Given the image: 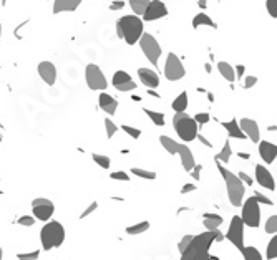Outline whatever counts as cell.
Returning a JSON list of instances; mask_svg holds the SVG:
<instances>
[{
  "label": "cell",
  "mask_w": 277,
  "mask_h": 260,
  "mask_svg": "<svg viewBox=\"0 0 277 260\" xmlns=\"http://www.w3.org/2000/svg\"><path fill=\"white\" fill-rule=\"evenodd\" d=\"M143 20L138 15H123L116 20V35L123 39L128 45H135L140 42L143 31Z\"/></svg>",
  "instance_id": "1"
},
{
  "label": "cell",
  "mask_w": 277,
  "mask_h": 260,
  "mask_svg": "<svg viewBox=\"0 0 277 260\" xmlns=\"http://www.w3.org/2000/svg\"><path fill=\"white\" fill-rule=\"evenodd\" d=\"M218 169L221 173L224 184H226V191H228V198L231 206L234 207H241L244 202V194H245V184L239 179V176L231 173V171L224 166V164L218 162Z\"/></svg>",
  "instance_id": "2"
},
{
  "label": "cell",
  "mask_w": 277,
  "mask_h": 260,
  "mask_svg": "<svg viewBox=\"0 0 277 260\" xmlns=\"http://www.w3.org/2000/svg\"><path fill=\"white\" fill-rule=\"evenodd\" d=\"M212 242H214V232L211 231L193 236L190 245L181 253V260H203L206 255H209V249Z\"/></svg>",
  "instance_id": "3"
},
{
  "label": "cell",
  "mask_w": 277,
  "mask_h": 260,
  "mask_svg": "<svg viewBox=\"0 0 277 260\" xmlns=\"http://www.w3.org/2000/svg\"><path fill=\"white\" fill-rule=\"evenodd\" d=\"M173 126L178 138L182 143H191L198 138L199 135V126L194 121V118H191L188 113H174L173 116Z\"/></svg>",
  "instance_id": "4"
},
{
  "label": "cell",
  "mask_w": 277,
  "mask_h": 260,
  "mask_svg": "<svg viewBox=\"0 0 277 260\" xmlns=\"http://www.w3.org/2000/svg\"><path fill=\"white\" fill-rule=\"evenodd\" d=\"M40 240L43 250H52L64 244L65 240V229L58 220H50L40 231Z\"/></svg>",
  "instance_id": "5"
},
{
  "label": "cell",
  "mask_w": 277,
  "mask_h": 260,
  "mask_svg": "<svg viewBox=\"0 0 277 260\" xmlns=\"http://www.w3.org/2000/svg\"><path fill=\"white\" fill-rule=\"evenodd\" d=\"M242 211H241V219L244 225L251 227V229H257L261 225V206L256 201L254 196H251L242 202Z\"/></svg>",
  "instance_id": "6"
},
{
  "label": "cell",
  "mask_w": 277,
  "mask_h": 260,
  "mask_svg": "<svg viewBox=\"0 0 277 260\" xmlns=\"http://www.w3.org/2000/svg\"><path fill=\"white\" fill-rule=\"evenodd\" d=\"M85 80H86V86L93 91H103L108 88V81H106L102 68L95 65V63H88L86 65Z\"/></svg>",
  "instance_id": "7"
},
{
  "label": "cell",
  "mask_w": 277,
  "mask_h": 260,
  "mask_svg": "<svg viewBox=\"0 0 277 260\" xmlns=\"http://www.w3.org/2000/svg\"><path fill=\"white\" fill-rule=\"evenodd\" d=\"M138 43H140V48H141L143 55L146 56V58L153 63V65H156V63L160 61V56L163 53L158 40H156L151 34H143Z\"/></svg>",
  "instance_id": "8"
},
{
  "label": "cell",
  "mask_w": 277,
  "mask_h": 260,
  "mask_svg": "<svg viewBox=\"0 0 277 260\" xmlns=\"http://www.w3.org/2000/svg\"><path fill=\"white\" fill-rule=\"evenodd\" d=\"M244 222L241 219V215H234L231 219V224H229V229L226 232V239L236 247V249L241 252L244 249Z\"/></svg>",
  "instance_id": "9"
},
{
  "label": "cell",
  "mask_w": 277,
  "mask_h": 260,
  "mask_svg": "<svg viewBox=\"0 0 277 260\" xmlns=\"http://www.w3.org/2000/svg\"><path fill=\"white\" fill-rule=\"evenodd\" d=\"M186 75V70L182 61L179 60L178 55H174L173 52L168 53L166 61H165V77L169 81H178Z\"/></svg>",
  "instance_id": "10"
},
{
  "label": "cell",
  "mask_w": 277,
  "mask_h": 260,
  "mask_svg": "<svg viewBox=\"0 0 277 260\" xmlns=\"http://www.w3.org/2000/svg\"><path fill=\"white\" fill-rule=\"evenodd\" d=\"M55 212V206L53 202L47 199V198H37L32 201V214L37 220L42 222H48L52 219V215Z\"/></svg>",
  "instance_id": "11"
},
{
  "label": "cell",
  "mask_w": 277,
  "mask_h": 260,
  "mask_svg": "<svg viewBox=\"0 0 277 260\" xmlns=\"http://www.w3.org/2000/svg\"><path fill=\"white\" fill-rule=\"evenodd\" d=\"M168 15V9L165 2L161 0H151L149 5L146 7V12L143 14V22H155L160 18H165Z\"/></svg>",
  "instance_id": "12"
},
{
  "label": "cell",
  "mask_w": 277,
  "mask_h": 260,
  "mask_svg": "<svg viewBox=\"0 0 277 260\" xmlns=\"http://www.w3.org/2000/svg\"><path fill=\"white\" fill-rule=\"evenodd\" d=\"M254 174H256V182L259 184L261 187L267 189V191H275V181L272 173L264 166V164H256L254 168Z\"/></svg>",
  "instance_id": "13"
},
{
  "label": "cell",
  "mask_w": 277,
  "mask_h": 260,
  "mask_svg": "<svg viewBox=\"0 0 277 260\" xmlns=\"http://www.w3.org/2000/svg\"><path fill=\"white\" fill-rule=\"evenodd\" d=\"M239 126H241L245 138L251 139L253 143L261 141V129H259L257 121H254V119H251V118H242V119H239Z\"/></svg>",
  "instance_id": "14"
},
{
  "label": "cell",
  "mask_w": 277,
  "mask_h": 260,
  "mask_svg": "<svg viewBox=\"0 0 277 260\" xmlns=\"http://www.w3.org/2000/svg\"><path fill=\"white\" fill-rule=\"evenodd\" d=\"M37 72H39V77L45 81L48 86H53L56 83V67L52 61H40L39 67H37Z\"/></svg>",
  "instance_id": "15"
},
{
  "label": "cell",
  "mask_w": 277,
  "mask_h": 260,
  "mask_svg": "<svg viewBox=\"0 0 277 260\" xmlns=\"http://www.w3.org/2000/svg\"><path fill=\"white\" fill-rule=\"evenodd\" d=\"M259 156L261 159L266 162V164H272L277 157V144L270 143V141H259Z\"/></svg>",
  "instance_id": "16"
},
{
  "label": "cell",
  "mask_w": 277,
  "mask_h": 260,
  "mask_svg": "<svg viewBox=\"0 0 277 260\" xmlns=\"http://www.w3.org/2000/svg\"><path fill=\"white\" fill-rule=\"evenodd\" d=\"M138 77H140L141 83L146 88H149V90H155V88L160 85V75L156 73L155 70L140 68V70H138Z\"/></svg>",
  "instance_id": "17"
},
{
  "label": "cell",
  "mask_w": 277,
  "mask_h": 260,
  "mask_svg": "<svg viewBox=\"0 0 277 260\" xmlns=\"http://www.w3.org/2000/svg\"><path fill=\"white\" fill-rule=\"evenodd\" d=\"M98 105H100V110L105 111L106 115H110L113 116L116 113L118 110V101L111 96V94H108L106 91L103 93H100V96H98Z\"/></svg>",
  "instance_id": "18"
},
{
  "label": "cell",
  "mask_w": 277,
  "mask_h": 260,
  "mask_svg": "<svg viewBox=\"0 0 277 260\" xmlns=\"http://www.w3.org/2000/svg\"><path fill=\"white\" fill-rule=\"evenodd\" d=\"M178 156L181 157V166L184 168V171H191L194 166H196V162H194V154L188 144H184V143L179 144Z\"/></svg>",
  "instance_id": "19"
},
{
  "label": "cell",
  "mask_w": 277,
  "mask_h": 260,
  "mask_svg": "<svg viewBox=\"0 0 277 260\" xmlns=\"http://www.w3.org/2000/svg\"><path fill=\"white\" fill-rule=\"evenodd\" d=\"M81 0H55L53 2V14H61V12H73L80 7Z\"/></svg>",
  "instance_id": "20"
},
{
  "label": "cell",
  "mask_w": 277,
  "mask_h": 260,
  "mask_svg": "<svg viewBox=\"0 0 277 260\" xmlns=\"http://www.w3.org/2000/svg\"><path fill=\"white\" fill-rule=\"evenodd\" d=\"M223 128L228 131V136L229 138H234V139H245V135L242 133L241 126H239L237 119H231V121H224L223 123Z\"/></svg>",
  "instance_id": "21"
},
{
  "label": "cell",
  "mask_w": 277,
  "mask_h": 260,
  "mask_svg": "<svg viewBox=\"0 0 277 260\" xmlns=\"http://www.w3.org/2000/svg\"><path fill=\"white\" fill-rule=\"evenodd\" d=\"M203 224L206 227V231H218L219 227H221L223 224V217L221 215H218V214H211V212H206L204 214V217H203Z\"/></svg>",
  "instance_id": "22"
},
{
  "label": "cell",
  "mask_w": 277,
  "mask_h": 260,
  "mask_svg": "<svg viewBox=\"0 0 277 260\" xmlns=\"http://www.w3.org/2000/svg\"><path fill=\"white\" fill-rule=\"evenodd\" d=\"M199 27H212V28H218V25L214 23V20L206 15L204 12H199V14L193 18V28H199Z\"/></svg>",
  "instance_id": "23"
},
{
  "label": "cell",
  "mask_w": 277,
  "mask_h": 260,
  "mask_svg": "<svg viewBox=\"0 0 277 260\" xmlns=\"http://www.w3.org/2000/svg\"><path fill=\"white\" fill-rule=\"evenodd\" d=\"M218 70H219V73H221V77L224 80H228L229 83H232V81L236 80V72H234V68H232L228 61H219L218 63Z\"/></svg>",
  "instance_id": "24"
},
{
  "label": "cell",
  "mask_w": 277,
  "mask_h": 260,
  "mask_svg": "<svg viewBox=\"0 0 277 260\" xmlns=\"http://www.w3.org/2000/svg\"><path fill=\"white\" fill-rule=\"evenodd\" d=\"M160 143L169 154H178V149H179V144H181L179 141H176V139L169 138V136H161Z\"/></svg>",
  "instance_id": "25"
},
{
  "label": "cell",
  "mask_w": 277,
  "mask_h": 260,
  "mask_svg": "<svg viewBox=\"0 0 277 260\" xmlns=\"http://www.w3.org/2000/svg\"><path fill=\"white\" fill-rule=\"evenodd\" d=\"M188 101H190V98H188L186 91H182L178 98H174L173 103H171V108L174 110V113H184L186 108H188Z\"/></svg>",
  "instance_id": "26"
},
{
  "label": "cell",
  "mask_w": 277,
  "mask_h": 260,
  "mask_svg": "<svg viewBox=\"0 0 277 260\" xmlns=\"http://www.w3.org/2000/svg\"><path fill=\"white\" fill-rule=\"evenodd\" d=\"M231 156H232V148H231V143L229 141H226L224 146L221 148V151L216 154V162H221V164H228L229 159H231Z\"/></svg>",
  "instance_id": "27"
},
{
  "label": "cell",
  "mask_w": 277,
  "mask_h": 260,
  "mask_svg": "<svg viewBox=\"0 0 277 260\" xmlns=\"http://www.w3.org/2000/svg\"><path fill=\"white\" fill-rule=\"evenodd\" d=\"M148 229H149V222L143 220V222H138V224L128 225L127 227V234H128V236H140V234L146 232Z\"/></svg>",
  "instance_id": "28"
},
{
  "label": "cell",
  "mask_w": 277,
  "mask_h": 260,
  "mask_svg": "<svg viewBox=\"0 0 277 260\" xmlns=\"http://www.w3.org/2000/svg\"><path fill=\"white\" fill-rule=\"evenodd\" d=\"M130 2V7H131V10L135 12V15H143L144 12H146V7L149 5V2L151 0H128Z\"/></svg>",
  "instance_id": "29"
},
{
  "label": "cell",
  "mask_w": 277,
  "mask_h": 260,
  "mask_svg": "<svg viewBox=\"0 0 277 260\" xmlns=\"http://www.w3.org/2000/svg\"><path fill=\"white\" fill-rule=\"evenodd\" d=\"M143 111H144V115H146L156 126H165L166 119H165V115H163V113L153 111V110H146V108H143Z\"/></svg>",
  "instance_id": "30"
},
{
  "label": "cell",
  "mask_w": 277,
  "mask_h": 260,
  "mask_svg": "<svg viewBox=\"0 0 277 260\" xmlns=\"http://www.w3.org/2000/svg\"><path fill=\"white\" fill-rule=\"evenodd\" d=\"M241 253H242L244 260H264L262 255H261V252L257 250L256 247H253V245L244 247V249L241 250Z\"/></svg>",
  "instance_id": "31"
},
{
  "label": "cell",
  "mask_w": 277,
  "mask_h": 260,
  "mask_svg": "<svg viewBox=\"0 0 277 260\" xmlns=\"http://www.w3.org/2000/svg\"><path fill=\"white\" fill-rule=\"evenodd\" d=\"M128 81H131V77H130V73L127 72H123V70H118V72L113 75V86H119V85H125V83H128Z\"/></svg>",
  "instance_id": "32"
},
{
  "label": "cell",
  "mask_w": 277,
  "mask_h": 260,
  "mask_svg": "<svg viewBox=\"0 0 277 260\" xmlns=\"http://www.w3.org/2000/svg\"><path fill=\"white\" fill-rule=\"evenodd\" d=\"M266 258H267V260H274V258H277V234H274L272 239L269 240L267 249H266Z\"/></svg>",
  "instance_id": "33"
},
{
  "label": "cell",
  "mask_w": 277,
  "mask_h": 260,
  "mask_svg": "<svg viewBox=\"0 0 277 260\" xmlns=\"http://www.w3.org/2000/svg\"><path fill=\"white\" fill-rule=\"evenodd\" d=\"M131 173H133L135 176H138V177H141V179H148V181L156 179V173H153V171H148V169L131 168Z\"/></svg>",
  "instance_id": "34"
},
{
  "label": "cell",
  "mask_w": 277,
  "mask_h": 260,
  "mask_svg": "<svg viewBox=\"0 0 277 260\" xmlns=\"http://www.w3.org/2000/svg\"><path fill=\"white\" fill-rule=\"evenodd\" d=\"M91 157H93V161H95V162H97L98 166L102 168V169H110V166H111V161H110V157H108V156L93 153V154H91Z\"/></svg>",
  "instance_id": "35"
},
{
  "label": "cell",
  "mask_w": 277,
  "mask_h": 260,
  "mask_svg": "<svg viewBox=\"0 0 277 260\" xmlns=\"http://www.w3.org/2000/svg\"><path fill=\"white\" fill-rule=\"evenodd\" d=\"M264 231H266V234H269V236H274V234H277V215H270V217L266 220Z\"/></svg>",
  "instance_id": "36"
},
{
  "label": "cell",
  "mask_w": 277,
  "mask_h": 260,
  "mask_svg": "<svg viewBox=\"0 0 277 260\" xmlns=\"http://www.w3.org/2000/svg\"><path fill=\"white\" fill-rule=\"evenodd\" d=\"M105 129H106V138L111 139L113 136L116 135V131H118V126L111 121L110 118H105Z\"/></svg>",
  "instance_id": "37"
},
{
  "label": "cell",
  "mask_w": 277,
  "mask_h": 260,
  "mask_svg": "<svg viewBox=\"0 0 277 260\" xmlns=\"http://www.w3.org/2000/svg\"><path fill=\"white\" fill-rule=\"evenodd\" d=\"M121 129L127 133L128 136H131L133 139H138L141 136V129H138V128H133V126H130V124H123L121 126Z\"/></svg>",
  "instance_id": "38"
},
{
  "label": "cell",
  "mask_w": 277,
  "mask_h": 260,
  "mask_svg": "<svg viewBox=\"0 0 277 260\" xmlns=\"http://www.w3.org/2000/svg\"><path fill=\"white\" fill-rule=\"evenodd\" d=\"M35 220L37 219L34 217V215H22V217L17 220V224L18 225H23V227H32L35 224Z\"/></svg>",
  "instance_id": "39"
},
{
  "label": "cell",
  "mask_w": 277,
  "mask_h": 260,
  "mask_svg": "<svg viewBox=\"0 0 277 260\" xmlns=\"http://www.w3.org/2000/svg\"><path fill=\"white\" fill-rule=\"evenodd\" d=\"M40 257V250H34V252H25V253H18L17 258L18 260H37Z\"/></svg>",
  "instance_id": "40"
},
{
  "label": "cell",
  "mask_w": 277,
  "mask_h": 260,
  "mask_svg": "<svg viewBox=\"0 0 277 260\" xmlns=\"http://www.w3.org/2000/svg\"><path fill=\"white\" fill-rule=\"evenodd\" d=\"M266 9L270 17L277 18V0H266Z\"/></svg>",
  "instance_id": "41"
},
{
  "label": "cell",
  "mask_w": 277,
  "mask_h": 260,
  "mask_svg": "<svg viewBox=\"0 0 277 260\" xmlns=\"http://www.w3.org/2000/svg\"><path fill=\"white\" fill-rule=\"evenodd\" d=\"M110 177L113 181H130V176L125 173V171H113V173L110 174Z\"/></svg>",
  "instance_id": "42"
},
{
  "label": "cell",
  "mask_w": 277,
  "mask_h": 260,
  "mask_svg": "<svg viewBox=\"0 0 277 260\" xmlns=\"http://www.w3.org/2000/svg\"><path fill=\"white\" fill-rule=\"evenodd\" d=\"M209 113H196V116H194V121L198 123V126H203L206 123H209Z\"/></svg>",
  "instance_id": "43"
},
{
  "label": "cell",
  "mask_w": 277,
  "mask_h": 260,
  "mask_svg": "<svg viewBox=\"0 0 277 260\" xmlns=\"http://www.w3.org/2000/svg\"><path fill=\"white\" fill-rule=\"evenodd\" d=\"M193 240V236H190V234H188V236H184L182 237L181 240H179V244H178V250H179V253H182L186 250V247L190 245V242Z\"/></svg>",
  "instance_id": "44"
},
{
  "label": "cell",
  "mask_w": 277,
  "mask_h": 260,
  "mask_svg": "<svg viewBox=\"0 0 277 260\" xmlns=\"http://www.w3.org/2000/svg\"><path fill=\"white\" fill-rule=\"evenodd\" d=\"M116 90H118V91H123V93H127V91H133V90H136V83H135L133 80H131V81H128V83L116 86Z\"/></svg>",
  "instance_id": "45"
},
{
  "label": "cell",
  "mask_w": 277,
  "mask_h": 260,
  "mask_svg": "<svg viewBox=\"0 0 277 260\" xmlns=\"http://www.w3.org/2000/svg\"><path fill=\"white\" fill-rule=\"evenodd\" d=\"M97 207H98V202H91V204L88 206V207L85 209V211L80 214V219H85V217H88V215L93 214V212L97 211Z\"/></svg>",
  "instance_id": "46"
},
{
  "label": "cell",
  "mask_w": 277,
  "mask_h": 260,
  "mask_svg": "<svg viewBox=\"0 0 277 260\" xmlns=\"http://www.w3.org/2000/svg\"><path fill=\"white\" fill-rule=\"evenodd\" d=\"M254 198H256V201H257V202H259V204L272 206V201H270L269 198H266V196L261 194V192H254Z\"/></svg>",
  "instance_id": "47"
},
{
  "label": "cell",
  "mask_w": 277,
  "mask_h": 260,
  "mask_svg": "<svg viewBox=\"0 0 277 260\" xmlns=\"http://www.w3.org/2000/svg\"><path fill=\"white\" fill-rule=\"evenodd\" d=\"M256 83H257V78H256V77H253V75H251V77H245V78H244V88H245V90H249V88H253Z\"/></svg>",
  "instance_id": "48"
},
{
  "label": "cell",
  "mask_w": 277,
  "mask_h": 260,
  "mask_svg": "<svg viewBox=\"0 0 277 260\" xmlns=\"http://www.w3.org/2000/svg\"><path fill=\"white\" fill-rule=\"evenodd\" d=\"M201 169H203V168H201V164H196V166H194V168L190 171L194 181H199V179H201Z\"/></svg>",
  "instance_id": "49"
},
{
  "label": "cell",
  "mask_w": 277,
  "mask_h": 260,
  "mask_svg": "<svg viewBox=\"0 0 277 260\" xmlns=\"http://www.w3.org/2000/svg\"><path fill=\"white\" fill-rule=\"evenodd\" d=\"M193 191H196V184H184V186L181 187V194H188Z\"/></svg>",
  "instance_id": "50"
},
{
  "label": "cell",
  "mask_w": 277,
  "mask_h": 260,
  "mask_svg": "<svg viewBox=\"0 0 277 260\" xmlns=\"http://www.w3.org/2000/svg\"><path fill=\"white\" fill-rule=\"evenodd\" d=\"M237 176H239V179H241L244 184H251V186H253V177H251L249 174H245V173H239Z\"/></svg>",
  "instance_id": "51"
},
{
  "label": "cell",
  "mask_w": 277,
  "mask_h": 260,
  "mask_svg": "<svg viewBox=\"0 0 277 260\" xmlns=\"http://www.w3.org/2000/svg\"><path fill=\"white\" fill-rule=\"evenodd\" d=\"M125 7V2L123 0H115V2L110 4V10H119Z\"/></svg>",
  "instance_id": "52"
},
{
  "label": "cell",
  "mask_w": 277,
  "mask_h": 260,
  "mask_svg": "<svg viewBox=\"0 0 277 260\" xmlns=\"http://www.w3.org/2000/svg\"><path fill=\"white\" fill-rule=\"evenodd\" d=\"M224 234L221 232V231H214V242H223V240H224Z\"/></svg>",
  "instance_id": "53"
},
{
  "label": "cell",
  "mask_w": 277,
  "mask_h": 260,
  "mask_svg": "<svg viewBox=\"0 0 277 260\" xmlns=\"http://www.w3.org/2000/svg\"><path fill=\"white\" fill-rule=\"evenodd\" d=\"M196 139H199V141L201 143H203L204 146H206V148H212V144H211V141H209V139H207V138H204L203 135H198V138Z\"/></svg>",
  "instance_id": "54"
},
{
  "label": "cell",
  "mask_w": 277,
  "mask_h": 260,
  "mask_svg": "<svg viewBox=\"0 0 277 260\" xmlns=\"http://www.w3.org/2000/svg\"><path fill=\"white\" fill-rule=\"evenodd\" d=\"M234 72H236V75H237V78H242V75H244V72H245V67H244V65H239V67L234 70Z\"/></svg>",
  "instance_id": "55"
},
{
  "label": "cell",
  "mask_w": 277,
  "mask_h": 260,
  "mask_svg": "<svg viewBox=\"0 0 277 260\" xmlns=\"http://www.w3.org/2000/svg\"><path fill=\"white\" fill-rule=\"evenodd\" d=\"M198 5H199V7L203 9V10H206V9H207V0H198Z\"/></svg>",
  "instance_id": "56"
},
{
  "label": "cell",
  "mask_w": 277,
  "mask_h": 260,
  "mask_svg": "<svg viewBox=\"0 0 277 260\" xmlns=\"http://www.w3.org/2000/svg\"><path fill=\"white\" fill-rule=\"evenodd\" d=\"M203 260H221V258H219V257H216V255H206Z\"/></svg>",
  "instance_id": "57"
},
{
  "label": "cell",
  "mask_w": 277,
  "mask_h": 260,
  "mask_svg": "<svg viewBox=\"0 0 277 260\" xmlns=\"http://www.w3.org/2000/svg\"><path fill=\"white\" fill-rule=\"evenodd\" d=\"M239 157H242V159H249L251 154L249 153H239Z\"/></svg>",
  "instance_id": "58"
}]
</instances>
